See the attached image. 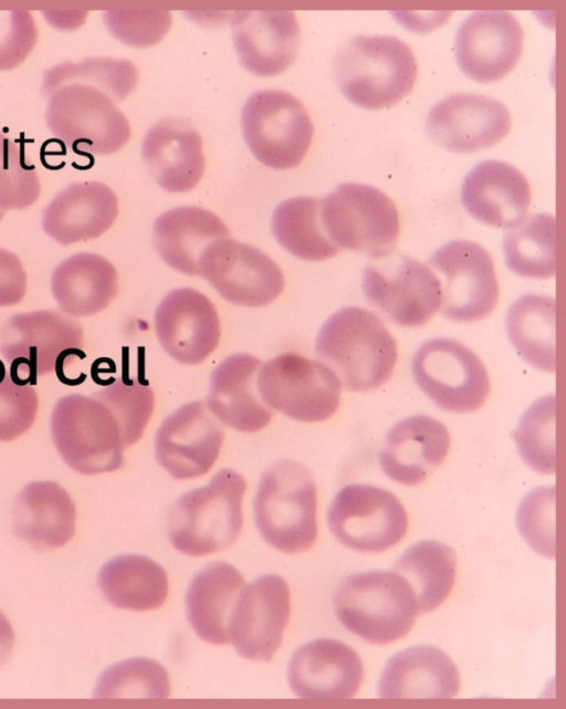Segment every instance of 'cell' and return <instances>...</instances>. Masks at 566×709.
<instances>
[{
    "label": "cell",
    "mask_w": 566,
    "mask_h": 709,
    "mask_svg": "<svg viewBox=\"0 0 566 709\" xmlns=\"http://www.w3.org/2000/svg\"><path fill=\"white\" fill-rule=\"evenodd\" d=\"M245 479L221 469L205 486L187 491L171 505L167 531L171 545L190 556L220 552L239 538Z\"/></svg>",
    "instance_id": "2"
},
{
    "label": "cell",
    "mask_w": 566,
    "mask_h": 709,
    "mask_svg": "<svg viewBox=\"0 0 566 709\" xmlns=\"http://www.w3.org/2000/svg\"><path fill=\"white\" fill-rule=\"evenodd\" d=\"M118 215V200L97 180L74 181L59 191L42 212L43 231L62 246L95 239Z\"/></svg>",
    "instance_id": "25"
},
{
    "label": "cell",
    "mask_w": 566,
    "mask_h": 709,
    "mask_svg": "<svg viewBox=\"0 0 566 709\" xmlns=\"http://www.w3.org/2000/svg\"><path fill=\"white\" fill-rule=\"evenodd\" d=\"M4 215H6V211L0 209V221L2 220V218L4 217Z\"/></svg>",
    "instance_id": "52"
},
{
    "label": "cell",
    "mask_w": 566,
    "mask_h": 709,
    "mask_svg": "<svg viewBox=\"0 0 566 709\" xmlns=\"http://www.w3.org/2000/svg\"><path fill=\"white\" fill-rule=\"evenodd\" d=\"M38 28L28 10H0V72L19 66L33 51Z\"/></svg>",
    "instance_id": "47"
},
{
    "label": "cell",
    "mask_w": 566,
    "mask_h": 709,
    "mask_svg": "<svg viewBox=\"0 0 566 709\" xmlns=\"http://www.w3.org/2000/svg\"><path fill=\"white\" fill-rule=\"evenodd\" d=\"M8 374V371L6 368L4 363L0 359V384L4 380L6 376Z\"/></svg>",
    "instance_id": "51"
},
{
    "label": "cell",
    "mask_w": 566,
    "mask_h": 709,
    "mask_svg": "<svg viewBox=\"0 0 566 709\" xmlns=\"http://www.w3.org/2000/svg\"><path fill=\"white\" fill-rule=\"evenodd\" d=\"M363 291L375 309L402 327L424 325L441 305L439 278L406 254L370 262L364 271Z\"/></svg>",
    "instance_id": "14"
},
{
    "label": "cell",
    "mask_w": 566,
    "mask_h": 709,
    "mask_svg": "<svg viewBox=\"0 0 566 709\" xmlns=\"http://www.w3.org/2000/svg\"><path fill=\"white\" fill-rule=\"evenodd\" d=\"M39 409V396L31 385L14 384L9 374L0 384V441H11L33 425Z\"/></svg>",
    "instance_id": "46"
},
{
    "label": "cell",
    "mask_w": 566,
    "mask_h": 709,
    "mask_svg": "<svg viewBox=\"0 0 566 709\" xmlns=\"http://www.w3.org/2000/svg\"><path fill=\"white\" fill-rule=\"evenodd\" d=\"M556 399L554 395L536 400L522 416L514 432L520 456L533 470H556Z\"/></svg>",
    "instance_id": "41"
},
{
    "label": "cell",
    "mask_w": 566,
    "mask_h": 709,
    "mask_svg": "<svg viewBox=\"0 0 566 709\" xmlns=\"http://www.w3.org/2000/svg\"><path fill=\"white\" fill-rule=\"evenodd\" d=\"M45 123L51 134L75 153L109 155L130 137L129 123L107 93L69 84L48 100Z\"/></svg>",
    "instance_id": "8"
},
{
    "label": "cell",
    "mask_w": 566,
    "mask_h": 709,
    "mask_svg": "<svg viewBox=\"0 0 566 709\" xmlns=\"http://www.w3.org/2000/svg\"><path fill=\"white\" fill-rule=\"evenodd\" d=\"M107 30L119 41L132 46H149L167 33L171 19L163 10H109L104 12Z\"/></svg>",
    "instance_id": "45"
},
{
    "label": "cell",
    "mask_w": 566,
    "mask_h": 709,
    "mask_svg": "<svg viewBox=\"0 0 566 709\" xmlns=\"http://www.w3.org/2000/svg\"><path fill=\"white\" fill-rule=\"evenodd\" d=\"M137 80L136 66L126 59L85 58L48 69L42 77L41 92L49 97L64 85L84 84L107 93L118 103L135 90Z\"/></svg>",
    "instance_id": "39"
},
{
    "label": "cell",
    "mask_w": 566,
    "mask_h": 709,
    "mask_svg": "<svg viewBox=\"0 0 566 709\" xmlns=\"http://www.w3.org/2000/svg\"><path fill=\"white\" fill-rule=\"evenodd\" d=\"M511 115L500 101L457 93L431 107L426 119L429 137L453 153H475L500 143L511 129Z\"/></svg>",
    "instance_id": "19"
},
{
    "label": "cell",
    "mask_w": 566,
    "mask_h": 709,
    "mask_svg": "<svg viewBox=\"0 0 566 709\" xmlns=\"http://www.w3.org/2000/svg\"><path fill=\"white\" fill-rule=\"evenodd\" d=\"M154 324L164 351L181 364H200L219 345L217 309L209 298L192 288L170 291L158 304Z\"/></svg>",
    "instance_id": "20"
},
{
    "label": "cell",
    "mask_w": 566,
    "mask_h": 709,
    "mask_svg": "<svg viewBox=\"0 0 566 709\" xmlns=\"http://www.w3.org/2000/svg\"><path fill=\"white\" fill-rule=\"evenodd\" d=\"M506 330L516 352L533 367L556 371V301L525 294L509 309Z\"/></svg>",
    "instance_id": "35"
},
{
    "label": "cell",
    "mask_w": 566,
    "mask_h": 709,
    "mask_svg": "<svg viewBox=\"0 0 566 709\" xmlns=\"http://www.w3.org/2000/svg\"><path fill=\"white\" fill-rule=\"evenodd\" d=\"M450 436L433 417L415 415L396 423L387 432L379 455L384 473L403 486L428 479L448 455Z\"/></svg>",
    "instance_id": "24"
},
{
    "label": "cell",
    "mask_w": 566,
    "mask_h": 709,
    "mask_svg": "<svg viewBox=\"0 0 566 709\" xmlns=\"http://www.w3.org/2000/svg\"><path fill=\"white\" fill-rule=\"evenodd\" d=\"M50 428L61 458L73 470L96 475L123 466L125 447L118 424L94 396L69 394L59 398Z\"/></svg>",
    "instance_id": "6"
},
{
    "label": "cell",
    "mask_w": 566,
    "mask_h": 709,
    "mask_svg": "<svg viewBox=\"0 0 566 709\" xmlns=\"http://www.w3.org/2000/svg\"><path fill=\"white\" fill-rule=\"evenodd\" d=\"M50 286L63 313L85 317L103 311L115 299L118 277L115 267L103 256L78 252L54 268Z\"/></svg>",
    "instance_id": "32"
},
{
    "label": "cell",
    "mask_w": 566,
    "mask_h": 709,
    "mask_svg": "<svg viewBox=\"0 0 566 709\" xmlns=\"http://www.w3.org/2000/svg\"><path fill=\"white\" fill-rule=\"evenodd\" d=\"M223 437V429L207 404L191 402L163 420L155 436V456L171 477L195 479L214 465Z\"/></svg>",
    "instance_id": "17"
},
{
    "label": "cell",
    "mask_w": 566,
    "mask_h": 709,
    "mask_svg": "<svg viewBox=\"0 0 566 709\" xmlns=\"http://www.w3.org/2000/svg\"><path fill=\"white\" fill-rule=\"evenodd\" d=\"M321 217L335 246L370 258L391 254L399 238V215L394 201L369 185H338L322 199Z\"/></svg>",
    "instance_id": "7"
},
{
    "label": "cell",
    "mask_w": 566,
    "mask_h": 709,
    "mask_svg": "<svg viewBox=\"0 0 566 709\" xmlns=\"http://www.w3.org/2000/svg\"><path fill=\"white\" fill-rule=\"evenodd\" d=\"M327 523L343 545L358 552L380 553L405 536L408 515L392 492L371 484H349L331 502Z\"/></svg>",
    "instance_id": "12"
},
{
    "label": "cell",
    "mask_w": 566,
    "mask_h": 709,
    "mask_svg": "<svg viewBox=\"0 0 566 709\" xmlns=\"http://www.w3.org/2000/svg\"><path fill=\"white\" fill-rule=\"evenodd\" d=\"M241 128L254 157L279 170L294 168L302 163L314 133L302 102L281 90L253 93L242 107Z\"/></svg>",
    "instance_id": "9"
},
{
    "label": "cell",
    "mask_w": 566,
    "mask_h": 709,
    "mask_svg": "<svg viewBox=\"0 0 566 709\" xmlns=\"http://www.w3.org/2000/svg\"><path fill=\"white\" fill-rule=\"evenodd\" d=\"M291 593L279 575H263L240 591L228 625L229 640L250 660L268 661L280 648L289 622Z\"/></svg>",
    "instance_id": "16"
},
{
    "label": "cell",
    "mask_w": 566,
    "mask_h": 709,
    "mask_svg": "<svg viewBox=\"0 0 566 709\" xmlns=\"http://www.w3.org/2000/svg\"><path fill=\"white\" fill-rule=\"evenodd\" d=\"M170 681L166 668L155 659L130 658L105 669L94 690L98 699H167Z\"/></svg>",
    "instance_id": "40"
},
{
    "label": "cell",
    "mask_w": 566,
    "mask_h": 709,
    "mask_svg": "<svg viewBox=\"0 0 566 709\" xmlns=\"http://www.w3.org/2000/svg\"><path fill=\"white\" fill-rule=\"evenodd\" d=\"M142 157L155 181L169 192L193 189L205 173L201 136L177 117L163 118L147 131Z\"/></svg>",
    "instance_id": "27"
},
{
    "label": "cell",
    "mask_w": 566,
    "mask_h": 709,
    "mask_svg": "<svg viewBox=\"0 0 566 709\" xmlns=\"http://www.w3.org/2000/svg\"><path fill=\"white\" fill-rule=\"evenodd\" d=\"M59 12H60V15L63 17V19H61L56 14V12H53V11L43 12V14L46 17V20L51 25H54L56 27V29H60V30L76 29L78 25H81L84 22L85 17L87 14V12L73 11L69 13L67 18H64L63 12L62 11H59Z\"/></svg>",
    "instance_id": "49"
},
{
    "label": "cell",
    "mask_w": 566,
    "mask_h": 709,
    "mask_svg": "<svg viewBox=\"0 0 566 709\" xmlns=\"http://www.w3.org/2000/svg\"><path fill=\"white\" fill-rule=\"evenodd\" d=\"M81 323L62 311L38 310L12 315L0 330V353L10 363L27 364L33 378L54 371L61 352L83 348Z\"/></svg>",
    "instance_id": "22"
},
{
    "label": "cell",
    "mask_w": 566,
    "mask_h": 709,
    "mask_svg": "<svg viewBox=\"0 0 566 709\" xmlns=\"http://www.w3.org/2000/svg\"><path fill=\"white\" fill-rule=\"evenodd\" d=\"M92 396L115 417L125 448L140 439L155 407L154 392L147 384L137 378L120 377Z\"/></svg>",
    "instance_id": "42"
},
{
    "label": "cell",
    "mask_w": 566,
    "mask_h": 709,
    "mask_svg": "<svg viewBox=\"0 0 566 709\" xmlns=\"http://www.w3.org/2000/svg\"><path fill=\"white\" fill-rule=\"evenodd\" d=\"M334 74L343 95L365 110H381L407 96L417 80L413 52L391 35H357L338 52Z\"/></svg>",
    "instance_id": "3"
},
{
    "label": "cell",
    "mask_w": 566,
    "mask_h": 709,
    "mask_svg": "<svg viewBox=\"0 0 566 709\" xmlns=\"http://www.w3.org/2000/svg\"><path fill=\"white\" fill-rule=\"evenodd\" d=\"M507 268L530 279H549L556 271V219L551 213L525 216L503 239Z\"/></svg>",
    "instance_id": "38"
},
{
    "label": "cell",
    "mask_w": 566,
    "mask_h": 709,
    "mask_svg": "<svg viewBox=\"0 0 566 709\" xmlns=\"http://www.w3.org/2000/svg\"><path fill=\"white\" fill-rule=\"evenodd\" d=\"M441 285L442 314L455 322H476L496 307L500 290L490 253L479 243L453 240L428 261Z\"/></svg>",
    "instance_id": "13"
},
{
    "label": "cell",
    "mask_w": 566,
    "mask_h": 709,
    "mask_svg": "<svg viewBox=\"0 0 566 709\" xmlns=\"http://www.w3.org/2000/svg\"><path fill=\"white\" fill-rule=\"evenodd\" d=\"M523 43V28L511 12L476 11L458 29L455 58L467 76L480 83H492L517 65Z\"/></svg>",
    "instance_id": "18"
},
{
    "label": "cell",
    "mask_w": 566,
    "mask_h": 709,
    "mask_svg": "<svg viewBox=\"0 0 566 709\" xmlns=\"http://www.w3.org/2000/svg\"><path fill=\"white\" fill-rule=\"evenodd\" d=\"M41 192L36 168L23 148L0 132V209L21 210L33 205Z\"/></svg>",
    "instance_id": "43"
},
{
    "label": "cell",
    "mask_w": 566,
    "mask_h": 709,
    "mask_svg": "<svg viewBox=\"0 0 566 709\" xmlns=\"http://www.w3.org/2000/svg\"><path fill=\"white\" fill-rule=\"evenodd\" d=\"M243 586L241 573L226 562L210 563L192 577L186 593V609L199 638L213 645L229 642L230 615Z\"/></svg>",
    "instance_id": "33"
},
{
    "label": "cell",
    "mask_w": 566,
    "mask_h": 709,
    "mask_svg": "<svg viewBox=\"0 0 566 709\" xmlns=\"http://www.w3.org/2000/svg\"><path fill=\"white\" fill-rule=\"evenodd\" d=\"M392 571L412 588L418 614H426L437 608L450 594L455 580L457 556L444 543L421 541L396 560Z\"/></svg>",
    "instance_id": "36"
},
{
    "label": "cell",
    "mask_w": 566,
    "mask_h": 709,
    "mask_svg": "<svg viewBox=\"0 0 566 709\" xmlns=\"http://www.w3.org/2000/svg\"><path fill=\"white\" fill-rule=\"evenodd\" d=\"M231 30L239 61L252 74H281L297 56L301 31L292 11H238L231 21Z\"/></svg>",
    "instance_id": "23"
},
{
    "label": "cell",
    "mask_w": 566,
    "mask_h": 709,
    "mask_svg": "<svg viewBox=\"0 0 566 709\" xmlns=\"http://www.w3.org/2000/svg\"><path fill=\"white\" fill-rule=\"evenodd\" d=\"M199 274L223 299L240 306L268 305L284 289V275L268 254L230 238L214 241L203 251Z\"/></svg>",
    "instance_id": "15"
},
{
    "label": "cell",
    "mask_w": 566,
    "mask_h": 709,
    "mask_svg": "<svg viewBox=\"0 0 566 709\" xmlns=\"http://www.w3.org/2000/svg\"><path fill=\"white\" fill-rule=\"evenodd\" d=\"M415 382L439 408L458 414L478 410L490 393V378L480 357L461 342L440 337L415 353Z\"/></svg>",
    "instance_id": "11"
},
{
    "label": "cell",
    "mask_w": 566,
    "mask_h": 709,
    "mask_svg": "<svg viewBox=\"0 0 566 709\" xmlns=\"http://www.w3.org/2000/svg\"><path fill=\"white\" fill-rule=\"evenodd\" d=\"M461 200L475 220L495 228H511L526 216L531 189L516 167L485 160L465 176Z\"/></svg>",
    "instance_id": "28"
},
{
    "label": "cell",
    "mask_w": 566,
    "mask_h": 709,
    "mask_svg": "<svg viewBox=\"0 0 566 709\" xmlns=\"http://www.w3.org/2000/svg\"><path fill=\"white\" fill-rule=\"evenodd\" d=\"M28 289V278L20 258L0 247V307L18 304Z\"/></svg>",
    "instance_id": "48"
},
{
    "label": "cell",
    "mask_w": 566,
    "mask_h": 709,
    "mask_svg": "<svg viewBox=\"0 0 566 709\" xmlns=\"http://www.w3.org/2000/svg\"><path fill=\"white\" fill-rule=\"evenodd\" d=\"M517 526L537 553L555 557V487L536 488L524 498L517 511Z\"/></svg>",
    "instance_id": "44"
},
{
    "label": "cell",
    "mask_w": 566,
    "mask_h": 709,
    "mask_svg": "<svg viewBox=\"0 0 566 709\" xmlns=\"http://www.w3.org/2000/svg\"><path fill=\"white\" fill-rule=\"evenodd\" d=\"M97 584L109 604L138 612L160 607L169 591L166 571L151 559L138 554L118 555L106 562L98 573Z\"/></svg>",
    "instance_id": "34"
},
{
    "label": "cell",
    "mask_w": 566,
    "mask_h": 709,
    "mask_svg": "<svg viewBox=\"0 0 566 709\" xmlns=\"http://www.w3.org/2000/svg\"><path fill=\"white\" fill-rule=\"evenodd\" d=\"M289 685L294 695L306 700L353 698L364 679V666L348 645L321 638L298 647L287 666Z\"/></svg>",
    "instance_id": "21"
},
{
    "label": "cell",
    "mask_w": 566,
    "mask_h": 709,
    "mask_svg": "<svg viewBox=\"0 0 566 709\" xmlns=\"http://www.w3.org/2000/svg\"><path fill=\"white\" fill-rule=\"evenodd\" d=\"M14 644V634L8 618L0 611V666L9 658Z\"/></svg>",
    "instance_id": "50"
},
{
    "label": "cell",
    "mask_w": 566,
    "mask_h": 709,
    "mask_svg": "<svg viewBox=\"0 0 566 709\" xmlns=\"http://www.w3.org/2000/svg\"><path fill=\"white\" fill-rule=\"evenodd\" d=\"M261 366L258 357L237 353L213 369L207 406L223 425L241 432H256L271 421L272 409L258 390Z\"/></svg>",
    "instance_id": "29"
},
{
    "label": "cell",
    "mask_w": 566,
    "mask_h": 709,
    "mask_svg": "<svg viewBox=\"0 0 566 709\" xmlns=\"http://www.w3.org/2000/svg\"><path fill=\"white\" fill-rule=\"evenodd\" d=\"M258 390L271 409L298 421L315 423L336 413L342 384L321 361L283 353L262 364Z\"/></svg>",
    "instance_id": "10"
},
{
    "label": "cell",
    "mask_w": 566,
    "mask_h": 709,
    "mask_svg": "<svg viewBox=\"0 0 566 709\" xmlns=\"http://www.w3.org/2000/svg\"><path fill=\"white\" fill-rule=\"evenodd\" d=\"M315 354L350 392H370L386 384L397 363V344L373 312L345 306L322 325Z\"/></svg>",
    "instance_id": "1"
},
{
    "label": "cell",
    "mask_w": 566,
    "mask_h": 709,
    "mask_svg": "<svg viewBox=\"0 0 566 709\" xmlns=\"http://www.w3.org/2000/svg\"><path fill=\"white\" fill-rule=\"evenodd\" d=\"M317 493L310 471L282 460L261 477L253 501L256 529L274 549L295 554L308 550L317 536Z\"/></svg>",
    "instance_id": "5"
},
{
    "label": "cell",
    "mask_w": 566,
    "mask_h": 709,
    "mask_svg": "<svg viewBox=\"0 0 566 709\" xmlns=\"http://www.w3.org/2000/svg\"><path fill=\"white\" fill-rule=\"evenodd\" d=\"M460 690V675L453 660L431 645L403 649L386 663L377 694L387 700H448Z\"/></svg>",
    "instance_id": "26"
},
{
    "label": "cell",
    "mask_w": 566,
    "mask_h": 709,
    "mask_svg": "<svg viewBox=\"0 0 566 709\" xmlns=\"http://www.w3.org/2000/svg\"><path fill=\"white\" fill-rule=\"evenodd\" d=\"M14 534L34 550L65 545L75 534L76 509L55 481H33L18 493L12 508Z\"/></svg>",
    "instance_id": "30"
},
{
    "label": "cell",
    "mask_w": 566,
    "mask_h": 709,
    "mask_svg": "<svg viewBox=\"0 0 566 709\" xmlns=\"http://www.w3.org/2000/svg\"><path fill=\"white\" fill-rule=\"evenodd\" d=\"M333 602L340 624L375 645L401 639L418 615L412 588L395 571L352 574L339 583Z\"/></svg>",
    "instance_id": "4"
},
{
    "label": "cell",
    "mask_w": 566,
    "mask_h": 709,
    "mask_svg": "<svg viewBox=\"0 0 566 709\" xmlns=\"http://www.w3.org/2000/svg\"><path fill=\"white\" fill-rule=\"evenodd\" d=\"M229 236V229L216 213L196 206L169 209L153 227L154 246L159 257L170 268L188 275L199 274L203 251Z\"/></svg>",
    "instance_id": "31"
},
{
    "label": "cell",
    "mask_w": 566,
    "mask_h": 709,
    "mask_svg": "<svg viewBox=\"0 0 566 709\" xmlns=\"http://www.w3.org/2000/svg\"><path fill=\"white\" fill-rule=\"evenodd\" d=\"M321 205V198L294 197L281 202L273 212L271 227L275 240L302 260L323 261L339 252L324 229Z\"/></svg>",
    "instance_id": "37"
}]
</instances>
